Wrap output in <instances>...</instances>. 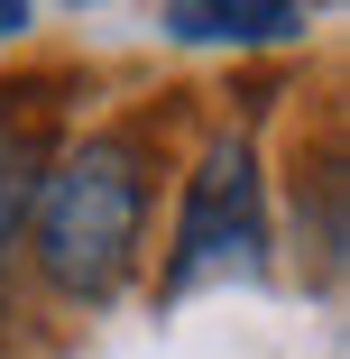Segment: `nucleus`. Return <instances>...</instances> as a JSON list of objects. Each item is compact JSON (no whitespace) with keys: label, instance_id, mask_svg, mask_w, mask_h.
I'll list each match as a JSON object with an SVG mask.
<instances>
[{"label":"nucleus","instance_id":"obj_1","mask_svg":"<svg viewBox=\"0 0 350 359\" xmlns=\"http://www.w3.org/2000/svg\"><path fill=\"white\" fill-rule=\"evenodd\" d=\"M37 267L55 295L74 304H111L129 267H138V231H148V157L129 129H102L83 148H65L37 175Z\"/></svg>","mask_w":350,"mask_h":359},{"label":"nucleus","instance_id":"obj_2","mask_svg":"<svg viewBox=\"0 0 350 359\" xmlns=\"http://www.w3.org/2000/svg\"><path fill=\"white\" fill-rule=\"evenodd\" d=\"M267 249V194H258V157L249 138H213L203 166L184 175V222H175V258H166V295L203 276H249Z\"/></svg>","mask_w":350,"mask_h":359},{"label":"nucleus","instance_id":"obj_5","mask_svg":"<svg viewBox=\"0 0 350 359\" xmlns=\"http://www.w3.org/2000/svg\"><path fill=\"white\" fill-rule=\"evenodd\" d=\"M10 28H28V10H19V0H0V37H10Z\"/></svg>","mask_w":350,"mask_h":359},{"label":"nucleus","instance_id":"obj_4","mask_svg":"<svg viewBox=\"0 0 350 359\" xmlns=\"http://www.w3.org/2000/svg\"><path fill=\"white\" fill-rule=\"evenodd\" d=\"M37 175H46V120L37 111H0V249L19 240L28 222V203H37Z\"/></svg>","mask_w":350,"mask_h":359},{"label":"nucleus","instance_id":"obj_3","mask_svg":"<svg viewBox=\"0 0 350 359\" xmlns=\"http://www.w3.org/2000/svg\"><path fill=\"white\" fill-rule=\"evenodd\" d=\"M166 28L184 46H267V37H295L304 10H286V0H175Z\"/></svg>","mask_w":350,"mask_h":359}]
</instances>
